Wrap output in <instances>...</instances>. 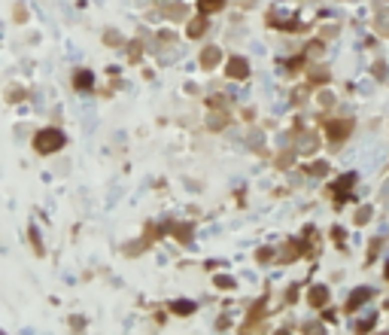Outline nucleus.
Instances as JSON below:
<instances>
[{"label": "nucleus", "instance_id": "nucleus-4", "mask_svg": "<svg viewBox=\"0 0 389 335\" xmlns=\"http://www.w3.org/2000/svg\"><path fill=\"white\" fill-rule=\"evenodd\" d=\"M365 299H371V289L368 286H362V289H356L353 295H350V302H346V308H359Z\"/></svg>", "mask_w": 389, "mask_h": 335}, {"label": "nucleus", "instance_id": "nucleus-8", "mask_svg": "<svg viewBox=\"0 0 389 335\" xmlns=\"http://www.w3.org/2000/svg\"><path fill=\"white\" fill-rule=\"evenodd\" d=\"M346 128H350V122H344V125H338V122H334V125H332V137H334V140L346 137Z\"/></svg>", "mask_w": 389, "mask_h": 335}, {"label": "nucleus", "instance_id": "nucleus-1", "mask_svg": "<svg viewBox=\"0 0 389 335\" xmlns=\"http://www.w3.org/2000/svg\"><path fill=\"white\" fill-rule=\"evenodd\" d=\"M34 146H36V153L49 156V153H55V150H61V146H64V134H61V131H55V128H46V131H40V134H36Z\"/></svg>", "mask_w": 389, "mask_h": 335}, {"label": "nucleus", "instance_id": "nucleus-3", "mask_svg": "<svg viewBox=\"0 0 389 335\" xmlns=\"http://www.w3.org/2000/svg\"><path fill=\"white\" fill-rule=\"evenodd\" d=\"M326 299H328V289H326V286H314V289H310V305L322 308V305H326Z\"/></svg>", "mask_w": 389, "mask_h": 335}, {"label": "nucleus", "instance_id": "nucleus-16", "mask_svg": "<svg viewBox=\"0 0 389 335\" xmlns=\"http://www.w3.org/2000/svg\"><path fill=\"white\" fill-rule=\"evenodd\" d=\"M386 277H389V262H386Z\"/></svg>", "mask_w": 389, "mask_h": 335}, {"label": "nucleus", "instance_id": "nucleus-2", "mask_svg": "<svg viewBox=\"0 0 389 335\" xmlns=\"http://www.w3.org/2000/svg\"><path fill=\"white\" fill-rule=\"evenodd\" d=\"M250 73V64L244 61V58H231L228 61V77H234V80H244Z\"/></svg>", "mask_w": 389, "mask_h": 335}, {"label": "nucleus", "instance_id": "nucleus-15", "mask_svg": "<svg viewBox=\"0 0 389 335\" xmlns=\"http://www.w3.org/2000/svg\"><path fill=\"white\" fill-rule=\"evenodd\" d=\"M368 216H371V210H368V207H365V210H359V216H356V219H359V222H365V219H368Z\"/></svg>", "mask_w": 389, "mask_h": 335}, {"label": "nucleus", "instance_id": "nucleus-10", "mask_svg": "<svg viewBox=\"0 0 389 335\" xmlns=\"http://www.w3.org/2000/svg\"><path fill=\"white\" fill-rule=\"evenodd\" d=\"M188 34H192V37H201V34H204V19L192 22V25H188Z\"/></svg>", "mask_w": 389, "mask_h": 335}, {"label": "nucleus", "instance_id": "nucleus-9", "mask_svg": "<svg viewBox=\"0 0 389 335\" xmlns=\"http://www.w3.org/2000/svg\"><path fill=\"white\" fill-rule=\"evenodd\" d=\"M377 31L389 37V13H380V19H377Z\"/></svg>", "mask_w": 389, "mask_h": 335}, {"label": "nucleus", "instance_id": "nucleus-11", "mask_svg": "<svg viewBox=\"0 0 389 335\" xmlns=\"http://www.w3.org/2000/svg\"><path fill=\"white\" fill-rule=\"evenodd\" d=\"M76 86H80V89H88V86H92V73H80V77H76Z\"/></svg>", "mask_w": 389, "mask_h": 335}, {"label": "nucleus", "instance_id": "nucleus-7", "mask_svg": "<svg viewBox=\"0 0 389 335\" xmlns=\"http://www.w3.org/2000/svg\"><path fill=\"white\" fill-rule=\"evenodd\" d=\"M170 311H174V314H192L194 305H192V302H170Z\"/></svg>", "mask_w": 389, "mask_h": 335}, {"label": "nucleus", "instance_id": "nucleus-12", "mask_svg": "<svg viewBox=\"0 0 389 335\" xmlns=\"http://www.w3.org/2000/svg\"><path fill=\"white\" fill-rule=\"evenodd\" d=\"M188 226H174V235L180 238V241H188V232H186Z\"/></svg>", "mask_w": 389, "mask_h": 335}, {"label": "nucleus", "instance_id": "nucleus-6", "mask_svg": "<svg viewBox=\"0 0 389 335\" xmlns=\"http://www.w3.org/2000/svg\"><path fill=\"white\" fill-rule=\"evenodd\" d=\"M222 4H225V0H198V10H201V13L207 16V13H216V10H219Z\"/></svg>", "mask_w": 389, "mask_h": 335}, {"label": "nucleus", "instance_id": "nucleus-14", "mask_svg": "<svg viewBox=\"0 0 389 335\" xmlns=\"http://www.w3.org/2000/svg\"><path fill=\"white\" fill-rule=\"evenodd\" d=\"M216 283H222V286H234V280H231V277H216Z\"/></svg>", "mask_w": 389, "mask_h": 335}, {"label": "nucleus", "instance_id": "nucleus-13", "mask_svg": "<svg viewBox=\"0 0 389 335\" xmlns=\"http://www.w3.org/2000/svg\"><path fill=\"white\" fill-rule=\"evenodd\" d=\"M307 335H326V329H322L320 323H310V326H307Z\"/></svg>", "mask_w": 389, "mask_h": 335}, {"label": "nucleus", "instance_id": "nucleus-5", "mask_svg": "<svg viewBox=\"0 0 389 335\" xmlns=\"http://www.w3.org/2000/svg\"><path fill=\"white\" fill-rule=\"evenodd\" d=\"M219 58H222V55H219V49H216V46H207V49L201 52V64H204V67H213Z\"/></svg>", "mask_w": 389, "mask_h": 335}]
</instances>
